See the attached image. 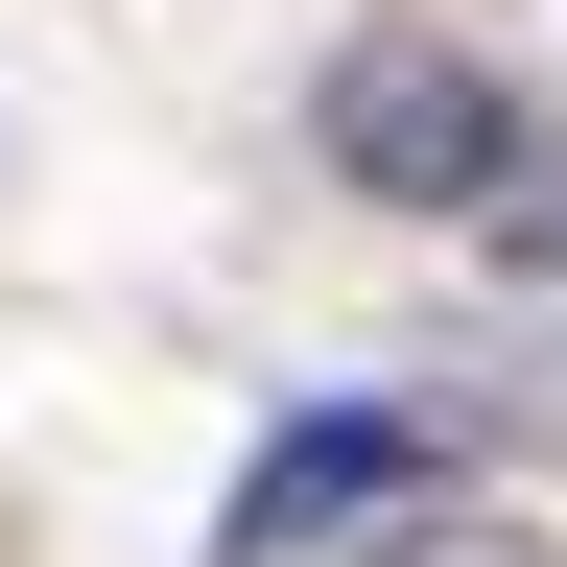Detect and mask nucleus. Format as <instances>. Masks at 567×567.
<instances>
[{
    "label": "nucleus",
    "instance_id": "20e7f679",
    "mask_svg": "<svg viewBox=\"0 0 567 567\" xmlns=\"http://www.w3.org/2000/svg\"><path fill=\"white\" fill-rule=\"evenodd\" d=\"M496 237H520V260H567V189H520V213H496Z\"/></svg>",
    "mask_w": 567,
    "mask_h": 567
},
{
    "label": "nucleus",
    "instance_id": "7ed1b4c3",
    "mask_svg": "<svg viewBox=\"0 0 567 567\" xmlns=\"http://www.w3.org/2000/svg\"><path fill=\"white\" fill-rule=\"evenodd\" d=\"M379 567H544V544H496V520H402Z\"/></svg>",
    "mask_w": 567,
    "mask_h": 567
},
{
    "label": "nucleus",
    "instance_id": "f03ea898",
    "mask_svg": "<svg viewBox=\"0 0 567 567\" xmlns=\"http://www.w3.org/2000/svg\"><path fill=\"white\" fill-rule=\"evenodd\" d=\"M425 496H450V425H402V402H308L237 496H213V567H331V544H402Z\"/></svg>",
    "mask_w": 567,
    "mask_h": 567
},
{
    "label": "nucleus",
    "instance_id": "f257e3e1",
    "mask_svg": "<svg viewBox=\"0 0 567 567\" xmlns=\"http://www.w3.org/2000/svg\"><path fill=\"white\" fill-rule=\"evenodd\" d=\"M308 166L331 189H379V213H520V95H496L473 48H425V24H354L308 71Z\"/></svg>",
    "mask_w": 567,
    "mask_h": 567
}]
</instances>
